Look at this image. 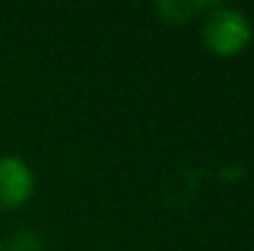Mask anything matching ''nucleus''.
Instances as JSON below:
<instances>
[{"label": "nucleus", "instance_id": "obj_1", "mask_svg": "<svg viewBox=\"0 0 254 251\" xmlns=\"http://www.w3.org/2000/svg\"><path fill=\"white\" fill-rule=\"evenodd\" d=\"M202 45L217 57H235L245 52L252 42V22L250 17L230 5L215 2L205 17L200 30Z\"/></svg>", "mask_w": 254, "mask_h": 251}, {"label": "nucleus", "instance_id": "obj_2", "mask_svg": "<svg viewBox=\"0 0 254 251\" xmlns=\"http://www.w3.org/2000/svg\"><path fill=\"white\" fill-rule=\"evenodd\" d=\"M35 192V170L17 155H0V209L22 207Z\"/></svg>", "mask_w": 254, "mask_h": 251}, {"label": "nucleus", "instance_id": "obj_3", "mask_svg": "<svg viewBox=\"0 0 254 251\" xmlns=\"http://www.w3.org/2000/svg\"><path fill=\"white\" fill-rule=\"evenodd\" d=\"M215 2H195V0H163L156 2V10L161 12V17L166 22H188L202 12H207Z\"/></svg>", "mask_w": 254, "mask_h": 251}, {"label": "nucleus", "instance_id": "obj_4", "mask_svg": "<svg viewBox=\"0 0 254 251\" xmlns=\"http://www.w3.org/2000/svg\"><path fill=\"white\" fill-rule=\"evenodd\" d=\"M2 251H42V237L37 229L20 227L10 232L7 242L2 244Z\"/></svg>", "mask_w": 254, "mask_h": 251}, {"label": "nucleus", "instance_id": "obj_5", "mask_svg": "<svg viewBox=\"0 0 254 251\" xmlns=\"http://www.w3.org/2000/svg\"><path fill=\"white\" fill-rule=\"evenodd\" d=\"M0 251H2V242H0Z\"/></svg>", "mask_w": 254, "mask_h": 251}]
</instances>
